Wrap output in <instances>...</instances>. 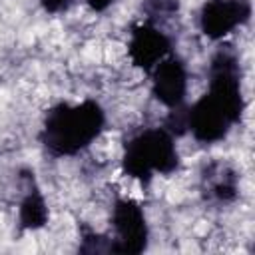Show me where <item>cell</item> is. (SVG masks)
I'll use <instances>...</instances> for the list:
<instances>
[{
	"mask_svg": "<svg viewBox=\"0 0 255 255\" xmlns=\"http://www.w3.org/2000/svg\"><path fill=\"white\" fill-rule=\"evenodd\" d=\"M251 18L249 0H207L199 12L201 32L209 40H221Z\"/></svg>",
	"mask_w": 255,
	"mask_h": 255,
	"instance_id": "5b68a950",
	"label": "cell"
},
{
	"mask_svg": "<svg viewBox=\"0 0 255 255\" xmlns=\"http://www.w3.org/2000/svg\"><path fill=\"white\" fill-rule=\"evenodd\" d=\"M145 10L151 12L153 16H157V14H173L177 10V0H147Z\"/></svg>",
	"mask_w": 255,
	"mask_h": 255,
	"instance_id": "30bf717a",
	"label": "cell"
},
{
	"mask_svg": "<svg viewBox=\"0 0 255 255\" xmlns=\"http://www.w3.org/2000/svg\"><path fill=\"white\" fill-rule=\"evenodd\" d=\"M151 94L169 110L183 106L187 94V70L179 58L165 56L151 70Z\"/></svg>",
	"mask_w": 255,
	"mask_h": 255,
	"instance_id": "52a82bcc",
	"label": "cell"
},
{
	"mask_svg": "<svg viewBox=\"0 0 255 255\" xmlns=\"http://www.w3.org/2000/svg\"><path fill=\"white\" fill-rule=\"evenodd\" d=\"M114 2H116V0H86V4H88L94 12H104V10H108Z\"/></svg>",
	"mask_w": 255,
	"mask_h": 255,
	"instance_id": "7c38bea8",
	"label": "cell"
},
{
	"mask_svg": "<svg viewBox=\"0 0 255 255\" xmlns=\"http://www.w3.org/2000/svg\"><path fill=\"white\" fill-rule=\"evenodd\" d=\"M106 112L94 100L60 102L44 116L40 141L52 157H68L86 149L104 129Z\"/></svg>",
	"mask_w": 255,
	"mask_h": 255,
	"instance_id": "6da1fadb",
	"label": "cell"
},
{
	"mask_svg": "<svg viewBox=\"0 0 255 255\" xmlns=\"http://www.w3.org/2000/svg\"><path fill=\"white\" fill-rule=\"evenodd\" d=\"M203 189L207 197L221 203H229L239 193L237 173L225 163H211L203 173Z\"/></svg>",
	"mask_w": 255,
	"mask_h": 255,
	"instance_id": "ba28073f",
	"label": "cell"
},
{
	"mask_svg": "<svg viewBox=\"0 0 255 255\" xmlns=\"http://www.w3.org/2000/svg\"><path fill=\"white\" fill-rule=\"evenodd\" d=\"M40 4H42V8H44L46 12L58 14V12H64V10L72 4V0H40Z\"/></svg>",
	"mask_w": 255,
	"mask_h": 255,
	"instance_id": "8fae6325",
	"label": "cell"
},
{
	"mask_svg": "<svg viewBox=\"0 0 255 255\" xmlns=\"http://www.w3.org/2000/svg\"><path fill=\"white\" fill-rule=\"evenodd\" d=\"M233 124L241 122L245 100L241 92V68L231 50H219L209 64V88L203 94Z\"/></svg>",
	"mask_w": 255,
	"mask_h": 255,
	"instance_id": "3957f363",
	"label": "cell"
},
{
	"mask_svg": "<svg viewBox=\"0 0 255 255\" xmlns=\"http://www.w3.org/2000/svg\"><path fill=\"white\" fill-rule=\"evenodd\" d=\"M171 52V40L169 36L157 28L153 22L137 24L131 30L129 42H128V56L133 66H137L143 72H151L165 56Z\"/></svg>",
	"mask_w": 255,
	"mask_h": 255,
	"instance_id": "8992f818",
	"label": "cell"
},
{
	"mask_svg": "<svg viewBox=\"0 0 255 255\" xmlns=\"http://www.w3.org/2000/svg\"><path fill=\"white\" fill-rule=\"evenodd\" d=\"M124 171L147 183L155 173L169 175L179 167V153L173 135L165 128H147L126 141L122 155Z\"/></svg>",
	"mask_w": 255,
	"mask_h": 255,
	"instance_id": "7a4b0ae2",
	"label": "cell"
},
{
	"mask_svg": "<svg viewBox=\"0 0 255 255\" xmlns=\"http://www.w3.org/2000/svg\"><path fill=\"white\" fill-rule=\"evenodd\" d=\"M112 227H114V241L112 253L124 255H139L147 247L149 231L145 213L137 201L120 197L112 207Z\"/></svg>",
	"mask_w": 255,
	"mask_h": 255,
	"instance_id": "277c9868",
	"label": "cell"
},
{
	"mask_svg": "<svg viewBox=\"0 0 255 255\" xmlns=\"http://www.w3.org/2000/svg\"><path fill=\"white\" fill-rule=\"evenodd\" d=\"M32 175H34V173H32ZM32 175H30V187H28L26 195L22 197L20 209H18L20 227H22V229H28V231L42 229V227L48 223V219H50L46 199H44V195L40 193V189L34 185V177H32Z\"/></svg>",
	"mask_w": 255,
	"mask_h": 255,
	"instance_id": "9c48e42d",
	"label": "cell"
}]
</instances>
